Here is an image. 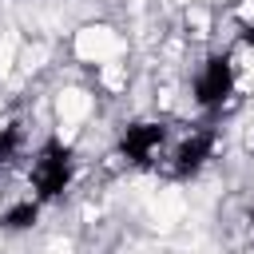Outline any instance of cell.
<instances>
[{
  "label": "cell",
  "instance_id": "3957f363",
  "mask_svg": "<svg viewBox=\"0 0 254 254\" xmlns=\"http://www.w3.org/2000/svg\"><path fill=\"white\" fill-rule=\"evenodd\" d=\"M230 91H234V60L226 52L206 56L202 67L194 71V103L214 111V107H222L230 99Z\"/></svg>",
  "mask_w": 254,
  "mask_h": 254
},
{
  "label": "cell",
  "instance_id": "277c9868",
  "mask_svg": "<svg viewBox=\"0 0 254 254\" xmlns=\"http://www.w3.org/2000/svg\"><path fill=\"white\" fill-rule=\"evenodd\" d=\"M214 143H218V131L214 127H198L190 131L175 151H171V175L175 179H190L206 167V159L214 155Z\"/></svg>",
  "mask_w": 254,
  "mask_h": 254
},
{
  "label": "cell",
  "instance_id": "8992f818",
  "mask_svg": "<svg viewBox=\"0 0 254 254\" xmlns=\"http://www.w3.org/2000/svg\"><path fill=\"white\" fill-rule=\"evenodd\" d=\"M16 151H20V127L8 123V127H0V167H8L16 159Z\"/></svg>",
  "mask_w": 254,
  "mask_h": 254
},
{
  "label": "cell",
  "instance_id": "52a82bcc",
  "mask_svg": "<svg viewBox=\"0 0 254 254\" xmlns=\"http://www.w3.org/2000/svg\"><path fill=\"white\" fill-rule=\"evenodd\" d=\"M242 44L254 48V24H242Z\"/></svg>",
  "mask_w": 254,
  "mask_h": 254
},
{
  "label": "cell",
  "instance_id": "5b68a950",
  "mask_svg": "<svg viewBox=\"0 0 254 254\" xmlns=\"http://www.w3.org/2000/svg\"><path fill=\"white\" fill-rule=\"evenodd\" d=\"M36 214H40V202H36V198H24V202H16V206H8V210L0 214V226H4V230H24V226L36 222Z\"/></svg>",
  "mask_w": 254,
  "mask_h": 254
},
{
  "label": "cell",
  "instance_id": "6da1fadb",
  "mask_svg": "<svg viewBox=\"0 0 254 254\" xmlns=\"http://www.w3.org/2000/svg\"><path fill=\"white\" fill-rule=\"evenodd\" d=\"M71 175H75V155L64 139H44L36 159H32V190H36V202H52L60 198L67 187H71Z\"/></svg>",
  "mask_w": 254,
  "mask_h": 254
},
{
  "label": "cell",
  "instance_id": "7a4b0ae2",
  "mask_svg": "<svg viewBox=\"0 0 254 254\" xmlns=\"http://www.w3.org/2000/svg\"><path fill=\"white\" fill-rule=\"evenodd\" d=\"M171 139V127L159 123V119H139V123H127L123 135H119V155L135 167H155V159L163 155Z\"/></svg>",
  "mask_w": 254,
  "mask_h": 254
}]
</instances>
